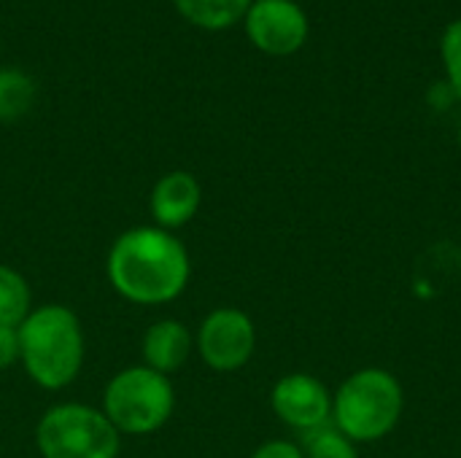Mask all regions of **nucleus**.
Wrapping results in <instances>:
<instances>
[{
	"label": "nucleus",
	"mask_w": 461,
	"mask_h": 458,
	"mask_svg": "<svg viewBox=\"0 0 461 458\" xmlns=\"http://www.w3.org/2000/svg\"><path fill=\"white\" fill-rule=\"evenodd\" d=\"M105 273L122 300L132 305H167L189 286L192 259L173 232L132 227L113 240Z\"/></svg>",
	"instance_id": "f257e3e1"
},
{
	"label": "nucleus",
	"mask_w": 461,
	"mask_h": 458,
	"mask_svg": "<svg viewBox=\"0 0 461 458\" xmlns=\"http://www.w3.org/2000/svg\"><path fill=\"white\" fill-rule=\"evenodd\" d=\"M86 356L84 327L78 316L59 305L49 302L32 308L19 327V362L30 381L46 391H59L70 386Z\"/></svg>",
	"instance_id": "f03ea898"
},
{
	"label": "nucleus",
	"mask_w": 461,
	"mask_h": 458,
	"mask_svg": "<svg viewBox=\"0 0 461 458\" xmlns=\"http://www.w3.org/2000/svg\"><path fill=\"white\" fill-rule=\"evenodd\" d=\"M402 410V383L384 367H362L351 373L332 394V427L357 445L389 437L400 427Z\"/></svg>",
	"instance_id": "7ed1b4c3"
},
{
	"label": "nucleus",
	"mask_w": 461,
	"mask_h": 458,
	"mask_svg": "<svg viewBox=\"0 0 461 458\" xmlns=\"http://www.w3.org/2000/svg\"><path fill=\"white\" fill-rule=\"evenodd\" d=\"M100 410L119 435H154L176 410V389L167 375L154 373L146 364L127 367L108 381Z\"/></svg>",
	"instance_id": "20e7f679"
},
{
	"label": "nucleus",
	"mask_w": 461,
	"mask_h": 458,
	"mask_svg": "<svg viewBox=\"0 0 461 458\" xmlns=\"http://www.w3.org/2000/svg\"><path fill=\"white\" fill-rule=\"evenodd\" d=\"M119 437L103 410L81 402L49 408L35 427V448L43 458H116Z\"/></svg>",
	"instance_id": "39448f33"
},
{
	"label": "nucleus",
	"mask_w": 461,
	"mask_h": 458,
	"mask_svg": "<svg viewBox=\"0 0 461 458\" xmlns=\"http://www.w3.org/2000/svg\"><path fill=\"white\" fill-rule=\"evenodd\" d=\"M194 346L203 364L213 373H238L257 351V327L238 308H216L203 319Z\"/></svg>",
	"instance_id": "423d86ee"
},
{
	"label": "nucleus",
	"mask_w": 461,
	"mask_h": 458,
	"mask_svg": "<svg viewBox=\"0 0 461 458\" xmlns=\"http://www.w3.org/2000/svg\"><path fill=\"white\" fill-rule=\"evenodd\" d=\"M270 408L284 427L300 435L332 424V391L308 373H289L278 378L270 391Z\"/></svg>",
	"instance_id": "0eeeda50"
},
{
	"label": "nucleus",
	"mask_w": 461,
	"mask_h": 458,
	"mask_svg": "<svg viewBox=\"0 0 461 458\" xmlns=\"http://www.w3.org/2000/svg\"><path fill=\"white\" fill-rule=\"evenodd\" d=\"M243 19L251 43L273 57L294 54L308 38V16L294 0H254Z\"/></svg>",
	"instance_id": "6e6552de"
},
{
	"label": "nucleus",
	"mask_w": 461,
	"mask_h": 458,
	"mask_svg": "<svg viewBox=\"0 0 461 458\" xmlns=\"http://www.w3.org/2000/svg\"><path fill=\"white\" fill-rule=\"evenodd\" d=\"M200 202H203L200 181L186 170H173L154 184L149 197V211L157 227L176 232L197 216Z\"/></svg>",
	"instance_id": "1a4fd4ad"
},
{
	"label": "nucleus",
	"mask_w": 461,
	"mask_h": 458,
	"mask_svg": "<svg viewBox=\"0 0 461 458\" xmlns=\"http://www.w3.org/2000/svg\"><path fill=\"white\" fill-rule=\"evenodd\" d=\"M192 351H194V337L189 327L176 319H162L151 324L140 343L143 364L167 378L189 362Z\"/></svg>",
	"instance_id": "9d476101"
},
{
	"label": "nucleus",
	"mask_w": 461,
	"mask_h": 458,
	"mask_svg": "<svg viewBox=\"0 0 461 458\" xmlns=\"http://www.w3.org/2000/svg\"><path fill=\"white\" fill-rule=\"evenodd\" d=\"M178 13L205 30H224L246 16L254 0H173Z\"/></svg>",
	"instance_id": "9b49d317"
},
{
	"label": "nucleus",
	"mask_w": 461,
	"mask_h": 458,
	"mask_svg": "<svg viewBox=\"0 0 461 458\" xmlns=\"http://www.w3.org/2000/svg\"><path fill=\"white\" fill-rule=\"evenodd\" d=\"M38 97V84L19 67H0V121H16L30 113Z\"/></svg>",
	"instance_id": "f8f14e48"
},
{
	"label": "nucleus",
	"mask_w": 461,
	"mask_h": 458,
	"mask_svg": "<svg viewBox=\"0 0 461 458\" xmlns=\"http://www.w3.org/2000/svg\"><path fill=\"white\" fill-rule=\"evenodd\" d=\"M32 310V294L24 275L8 265H0V327L19 329Z\"/></svg>",
	"instance_id": "ddd939ff"
},
{
	"label": "nucleus",
	"mask_w": 461,
	"mask_h": 458,
	"mask_svg": "<svg viewBox=\"0 0 461 458\" xmlns=\"http://www.w3.org/2000/svg\"><path fill=\"white\" fill-rule=\"evenodd\" d=\"M303 454L305 458H359L357 443H351L346 435H340L332 424L303 435Z\"/></svg>",
	"instance_id": "4468645a"
},
{
	"label": "nucleus",
	"mask_w": 461,
	"mask_h": 458,
	"mask_svg": "<svg viewBox=\"0 0 461 458\" xmlns=\"http://www.w3.org/2000/svg\"><path fill=\"white\" fill-rule=\"evenodd\" d=\"M443 62L448 73V86L454 89L456 100H461V19L448 24L443 35Z\"/></svg>",
	"instance_id": "2eb2a0df"
},
{
	"label": "nucleus",
	"mask_w": 461,
	"mask_h": 458,
	"mask_svg": "<svg viewBox=\"0 0 461 458\" xmlns=\"http://www.w3.org/2000/svg\"><path fill=\"white\" fill-rule=\"evenodd\" d=\"M249 458H305V454L292 440H270V443L259 445Z\"/></svg>",
	"instance_id": "dca6fc26"
},
{
	"label": "nucleus",
	"mask_w": 461,
	"mask_h": 458,
	"mask_svg": "<svg viewBox=\"0 0 461 458\" xmlns=\"http://www.w3.org/2000/svg\"><path fill=\"white\" fill-rule=\"evenodd\" d=\"M19 362V329L0 327V370H8Z\"/></svg>",
	"instance_id": "f3484780"
},
{
	"label": "nucleus",
	"mask_w": 461,
	"mask_h": 458,
	"mask_svg": "<svg viewBox=\"0 0 461 458\" xmlns=\"http://www.w3.org/2000/svg\"><path fill=\"white\" fill-rule=\"evenodd\" d=\"M459 146H461V124H459Z\"/></svg>",
	"instance_id": "a211bd4d"
}]
</instances>
